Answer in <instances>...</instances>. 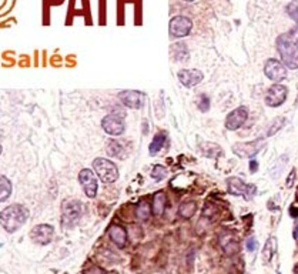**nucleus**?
Wrapping results in <instances>:
<instances>
[{"label":"nucleus","instance_id":"nucleus-34","mask_svg":"<svg viewBox=\"0 0 298 274\" xmlns=\"http://www.w3.org/2000/svg\"><path fill=\"white\" fill-rule=\"evenodd\" d=\"M184 1H194V0H184Z\"/></svg>","mask_w":298,"mask_h":274},{"label":"nucleus","instance_id":"nucleus-6","mask_svg":"<svg viewBox=\"0 0 298 274\" xmlns=\"http://www.w3.org/2000/svg\"><path fill=\"white\" fill-rule=\"evenodd\" d=\"M264 147H265L264 138L260 137V138L254 140V141H243V143H235V144H232V153H234L237 157H241V159H253V157H256Z\"/></svg>","mask_w":298,"mask_h":274},{"label":"nucleus","instance_id":"nucleus-13","mask_svg":"<svg viewBox=\"0 0 298 274\" xmlns=\"http://www.w3.org/2000/svg\"><path fill=\"white\" fill-rule=\"evenodd\" d=\"M247 119H248V109L245 106H240L230 111L229 116L226 117V129L230 132H235L240 127H243Z\"/></svg>","mask_w":298,"mask_h":274},{"label":"nucleus","instance_id":"nucleus-16","mask_svg":"<svg viewBox=\"0 0 298 274\" xmlns=\"http://www.w3.org/2000/svg\"><path fill=\"white\" fill-rule=\"evenodd\" d=\"M106 151H107L108 156L113 157V159H120V160H123L127 156V149L123 146V143L120 140H116V138H111L108 141Z\"/></svg>","mask_w":298,"mask_h":274},{"label":"nucleus","instance_id":"nucleus-5","mask_svg":"<svg viewBox=\"0 0 298 274\" xmlns=\"http://www.w3.org/2000/svg\"><path fill=\"white\" fill-rule=\"evenodd\" d=\"M101 129L108 136H122L126 130V114L123 110L116 113H108L101 120Z\"/></svg>","mask_w":298,"mask_h":274},{"label":"nucleus","instance_id":"nucleus-14","mask_svg":"<svg viewBox=\"0 0 298 274\" xmlns=\"http://www.w3.org/2000/svg\"><path fill=\"white\" fill-rule=\"evenodd\" d=\"M177 77L184 87H194L203 82L204 74L199 68H181L177 73Z\"/></svg>","mask_w":298,"mask_h":274},{"label":"nucleus","instance_id":"nucleus-21","mask_svg":"<svg viewBox=\"0 0 298 274\" xmlns=\"http://www.w3.org/2000/svg\"><path fill=\"white\" fill-rule=\"evenodd\" d=\"M166 140H167V135H166V133H157L156 136L153 137V140H151V143H150L149 146L150 156H156V154H159V153L162 151L163 147H164Z\"/></svg>","mask_w":298,"mask_h":274},{"label":"nucleus","instance_id":"nucleus-8","mask_svg":"<svg viewBox=\"0 0 298 274\" xmlns=\"http://www.w3.org/2000/svg\"><path fill=\"white\" fill-rule=\"evenodd\" d=\"M229 193L232 196H243L244 199L250 200L257 193V187L254 184H247L240 177H230L227 180Z\"/></svg>","mask_w":298,"mask_h":274},{"label":"nucleus","instance_id":"nucleus-25","mask_svg":"<svg viewBox=\"0 0 298 274\" xmlns=\"http://www.w3.org/2000/svg\"><path fill=\"white\" fill-rule=\"evenodd\" d=\"M150 211H151V207H150L149 203H147L146 200L140 202V203L137 205V208H135V216H137V220H140V221H146V220L150 217Z\"/></svg>","mask_w":298,"mask_h":274},{"label":"nucleus","instance_id":"nucleus-1","mask_svg":"<svg viewBox=\"0 0 298 274\" xmlns=\"http://www.w3.org/2000/svg\"><path fill=\"white\" fill-rule=\"evenodd\" d=\"M29 220V210L22 205L7 206L0 211V226L7 233H16Z\"/></svg>","mask_w":298,"mask_h":274},{"label":"nucleus","instance_id":"nucleus-17","mask_svg":"<svg viewBox=\"0 0 298 274\" xmlns=\"http://www.w3.org/2000/svg\"><path fill=\"white\" fill-rule=\"evenodd\" d=\"M108 237L117 247H124L127 244V233L120 226H111L108 229Z\"/></svg>","mask_w":298,"mask_h":274},{"label":"nucleus","instance_id":"nucleus-32","mask_svg":"<svg viewBox=\"0 0 298 274\" xmlns=\"http://www.w3.org/2000/svg\"><path fill=\"white\" fill-rule=\"evenodd\" d=\"M250 170H251V173H256L258 170V162L257 160H250Z\"/></svg>","mask_w":298,"mask_h":274},{"label":"nucleus","instance_id":"nucleus-23","mask_svg":"<svg viewBox=\"0 0 298 274\" xmlns=\"http://www.w3.org/2000/svg\"><path fill=\"white\" fill-rule=\"evenodd\" d=\"M196 210H197L196 202H186V203H181V206H180L178 214L183 219H191L196 214Z\"/></svg>","mask_w":298,"mask_h":274},{"label":"nucleus","instance_id":"nucleus-26","mask_svg":"<svg viewBox=\"0 0 298 274\" xmlns=\"http://www.w3.org/2000/svg\"><path fill=\"white\" fill-rule=\"evenodd\" d=\"M167 174H168L167 167H164V166L162 165L154 166L153 170H151V173H150L151 178H154L156 181H162V180H164V178L167 177Z\"/></svg>","mask_w":298,"mask_h":274},{"label":"nucleus","instance_id":"nucleus-12","mask_svg":"<svg viewBox=\"0 0 298 274\" xmlns=\"http://www.w3.org/2000/svg\"><path fill=\"white\" fill-rule=\"evenodd\" d=\"M54 237V229L50 224H37L32 229L30 232V239L40 244V246H47L52 243Z\"/></svg>","mask_w":298,"mask_h":274},{"label":"nucleus","instance_id":"nucleus-7","mask_svg":"<svg viewBox=\"0 0 298 274\" xmlns=\"http://www.w3.org/2000/svg\"><path fill=\"white\" fill-rule=\"evenodd\" d=\"M79 183L84 194L89 199H95L99 192V177L90 169H81L79 173Z\"/></svg>","mask_w":298,"mask_h":274},{"label":"nucleus","instance_id":"nucleus-24","mask_svg":"<svg viewBox=\"0 0 298 274\" xmlns=\"http://www.w3.org/2000/svg\"><path fill=\"white\" fill-rule=\"evenodd\" d=\"M287 123V119L283 117V116H278V117H275L270 124H268V130H267V133H265V136L271 137L274 136V135H277L283 127Z\"/></svg>","mask_w":298,"mask_h":274},{"label":"nucleus","instance_id":"nucleus-29","mask_svg":"<svg viewBox=\"0 0 298 274\" xmlns=\"http://www.w3.org/2000/svg\"><path fill=\"white\" fill-rule=\"evenodd\" d=\"M296 177H297V171H296V169H293V170L290 171L288 177H287V183H285L287 189H291V187L294 186V181H296Z\"/></svg>","mask_w":298,"mask_h":274},{"label":"nucleus","instance_id":"nucleus-35","mask_svg":"<svg viewBox=\"0 0 298 274\" xmlns=\"http://www.w3.org/2000/svg\"><path fill=\"white\" fill-rule=\"evenodd\" d=\"M0 154H1V146H0Z\"/></svg>","mask_w":298,"mask_h":274},{"label":"nucleus","instance_id":"nucleus-27","mask_svg":"<svg viewBox=\"0 0 298 274\" xmlns=\"http://www.w3.org/2000/svg\"><path fill=\"white\" fill-rule=\"evenodd\" d=\"M197 107L199 110L201 111V113H207L208 110H210V97L207 96V95H204L201 93L199 99H197Z\"/></svg>","mask_w":298,"mask_h":274},{"label":"nucleus","instance_id":"nucleus-36","mask_svg":"<svg viewBox=\"0 0 298 274\" xmlns=\"http://www.w3.org/2000/svg\"><path fill=\"white\" fill-rule=\"evenodd\" d=\"M294 1H298V0H294Z\"/></svg>","mask_w":298,"mask_h":274},{"label":"nucleus","instance_id":"nucleus-19","mask_svg":"<svg viewBox=\"0 0 298 274\" xmlns=\"http://www.w3.org/2000/svg\"><path fill=\"white\" fill-rule=\"evenodd\" d=\"M166 205H167V197L163 192H157L153 197V205H151V210L154 216H162L166 210Z\"/></svg>","mask_w":298,"mask_h":274},{"label":"nucleus","instance_id":"nucleus-20","mask_svg":"<svg viewBox=\"0 0 298 274\" xmlns=\"http://www.w3.org/2000/svg\"><path fill=\"white\" fill-rule=\"evenodd\" d=\"M288 163V154H281L277 160H275V163L274 166L271 167L270 170V177L272 180H277V178H280V176L283 174V171H284L285 165Z\"/></svg>","mask_w":298,"mask_h":274},{"label":"nucleus","instance_id":"nucleus-18","mask_svg":"<svg viewBox=\"0 0 298 274\" xmlns=\"http://www.w3.org/2000/svg\"><path fill=\"white\" fill-rule=\"evenodd\" d=\"M170 53L176 62H184L189 59V47L186 43H174L171 44Z\"/></svg>","mask_w":298,"mask_h":274},{"label":"nucleus","instance_id":"nucleus-15","mask_svg":"<svg viewBox=\"0 0 298 274\" xmlns=\"http://www.w3.org/2000/svg\"><path fill=\"white\" fill-rule=\"evenodd\" d=\"M119 100L122 102L124 107L137 110L143 107L144 96L141 92H137V90H123L119 93Z\"/></svg>","mask_w":298,"mask_h":274},{"label":"nucleus","instance_id":"nucleus-11","mask_svg":"<svg viewBox=\"0 0 298 274\" xmlns=\"http://www.w3.org/2000/svg\"><path fill=\"white\" fill-rule=\"evenodd\" d=\"M264 73L271 82L281 83L287 77V68L277 59H268L264 65Z\"/></svg>","mask_w":298,"mask_h":274},{"label":"nucleus","instance_id":"nucleus-3","mask_svg":"<svg viewBox=\"0 0 298 274\" xmlns=\"http://www.w3.org/2000/svg\"><path fill=\"white\" fill-rule=\"evenodd\" d=\"M84 214V205L77 199H67L62 205V226L65 229H73L80 223Z\"/></svg>","mask_w":298,"mask_h":274},{"label":"nucleus","instance_id":"nucleus-22","mask_svg":"<svg viewBox=\"0 0 298 274\" xmlns=\"http://www.w3.org/2000/svg\"><path fill=\"white\" fill-rule=\"evenodd\" d=\"M12 190H13L12 181L6 176H0V203L9 200V197L12 196Z\"/></svg>","mask_w":298,"mask_h":274},{"label":"nucleus","instance_id":"nucleus-9","mask_svg":"<svg viewBox=\"0 0 298 274\" xmlns=\"http://www.w3.org/2000/svg\"><path fill=\"white\" fill-rule=\"evenodd\" d=\"M287 97H288V89L280 83H274L265 92L264 102L268 107H280L284 104Z\"/></svg>","mask_w":298,"mask_h":274},{"label":"nucleus","instance_id":"nucleus-2","mask_svg":"<svg viewBox=\"0 0 298 274\" xmlns=\"http://www.w3.org/2000/svg\"><path fill=\"white\" fill-rule=\"evenodd\" d=\"M277 50L281 56V60L285 68L291 70L298 68V44L294 41L291 34H280L275 40Z\"/></svg>","mask_w":298,"mask_h":274},{"label":"nucleus","instance_id":"nucleus-33","mask_svg":"<svg viewBox=\"0 0 298 274\" xmlns=\"http://www.w3.org/2000/svg\"><path fill=\"white\" fill-rule=\"evenodd\" d=\"M294 237H296V239H298V224L296 226V230H294Z\"/></svg>","mask_w":298,"mask_h":274},{"label":"nucleus","instance_id":"nucleus-31","mask_svg":"<svg viewBox=\"0 0 298 274\" xmlns=\"http://www.w3.org/2000/svg\"><path fill=\"white\" fill-rule=\"evenodd\" d=\"M270 247H271V240H268L267 244H265V250H267V251L263 253V259H264L265 261H270L271 257H272V251H270L271 250Z\"/></svg>","mask_w":298,"mask_h":274},{"label":"nucleus","instance_id":"nucleus-4","mask_svg":"<svg viewBox=\"0 0 298 274\" xmlns=\"http://www.w3.org/2000/svg\"><path fill=\"white\" fill-rule=\"evenodd\" d=\"M93 170L99 180L107 184L114 183L119 178V169L116 163L104 157H97L93 160Z\"/></svg>","mask_w":298,"mask_h":274},{"label":"nucleus","instance_id":"nucleus-10","mask_svg":"<svg viewBox=\"0 0 298 274\" xmlns=\"http://www.w3.org/2000/svg\"><path fill=\"white\" fill-rule=\"evenodd\" d=\"M193 29V22L190 20L187 16H174L170 20V36L171 37H186L189 36L190 32Z\"/></svg>","mask_w":298,"mask_h":274},{"label":"nucleus","instance_id":"nucleus-28","mask_svg":"<svg viewBox=\"0 0 298 274\" xmlns=\"http://www.w3.org/2000/svg\"><path fill=\"white\" fill-rule=\"evenodd\" d=\"M285 10H287V13L288 16L294 20V22H297L298 23V6L297 4H294V3H290L287 7H285Z\"/></svg>","mask_w":298,"mask_h":274},{"label":"nucleus","instance_id":"nucleus-30","mask_svg":"<svg viewBox=\"0 0 298 274\" xmlns=\"http://www.w3.org/2000/svg\"><path fill=\"white\" fill-rule=\"evenodd\" d=\"M247 250L248 251H256L257 250V247H258V243H257V240L254 239V237H250L248 240H247Z\"/></svg>","mask_w":298,"mask_h":274}]
</instances>
